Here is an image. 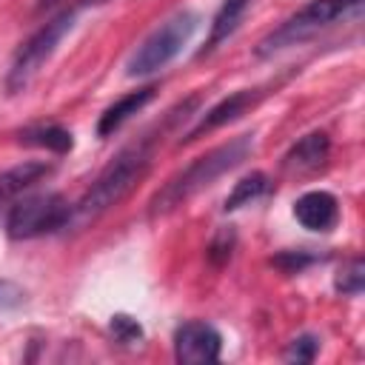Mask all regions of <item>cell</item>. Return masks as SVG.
Masks as SVG:
<instances>
[{
	"label": "cell",
	"mask_w": 365,
	"mask_h": 365,
	"mask_svg": "<svg viewBox=\"0 0 365 365\" xmlns=\"http://www.w3.org/2000/svg\"><path fill=\"white\" fill-rule=\"evenodd\" d=\"M157 148V137H140L137 143L125 145L91 182V188L71 205V220L68 228H86L94 220H100L106 211H111L128 191L145 177L151 168Z\"/></svg>",
	"instance_id": "obj_1"
},
{
	"label": "cell",
	"mask_w": 365,
	"mask_h": 365,
	"mask_svg": "<svg viewBox=\"0 0 365 365\" xmlns=\"http://www.w3.org/2000/svg\"><path fill=\"white\" fill-rule=\"evenodd\" d=\"M254 148V137L251 134H240L211 151H205L202 157H197L194 163H188L180 174H174L151 200L148 214L151 217H163L168 211H174L177 205H182L185 200H191L197 191L208 188L214 180H220L225 171H231L234 165H240Z\"/></svg>",
	"instance_id": "obj_2"
},
{
	"label": "cell",
	"mask_w": 365,
	"mask_h": 365,
	"mask_svg": "<svg viewBox=\"0 0 365 365\" xmlns=\"http://www.w3.org/2000/svg\"><path fill=\"white\" fill-rule=\"evenodd\" d=\"M362 3L365 0H311L305 3L297 14H291L282 26H277L271 34H265L257 46L259 57H271L282 48L299 46L308 37L319 34L322 29H328L336 20H348V17H359L362 14Z\"/></svg>",
	"instance_id": "obj_3"
},
{
	"label": "cell",
	"mask_w": 365,
	"mask_h": 365,
	"mask_svg": "<svg viewBox=\"0 0 365 365\" xmlns=\"http://www.w3.org/2000/svg\"><path fill=\"white\" fill-rule=\"evenodd\" d=\"M77 6L71 9H63L60 14H54L48 23H43L14 54L11 66H9V74H6V91L9 94H20L29 88V83L37 77V71L51 60V54L57 51V46L63 43V37L74 29V20H77Z\"/></svg>",
	"instance_id": "obj_4"
},
{
	"label": "cell",
	"mask_w": 365,
	"mask_h": 365,
	"mask_svg": "<svg viewBox=\"0 0 365 365\" xmlns=\"http://www.w3.org/2000/svg\"><path fill=\"white\" fill-rule=\"evenodd\" d=\"M197 26H200V14L191 11V9H182V11L171 14V17H168L163 26H157V29L137 46V51L128 57V66H125L128 77H148V74L165 68V66L188 46V40L194 37Z\"/></svg>",
	"instance_id": "obj_5"
},
{
	"label": "cell",
	"mask_w": 365,
	"mask_h": 365,
	"mask_svg": "<svg viewBox=\"0 0 365 365\" xmlns=\"http://www.w3.org/2000/svg\"><path fill=\"white\" fill-rule=\"evenodd\" d=\"M71 220V202L60 194H31L17 200L6 217V234L11 240H34L43 234L66 231Z\"/></svg>",
	"instance_id": "obj_6"
},
{
	"label": "cell",
	"mask_w": 365,
	"mask_h": 365,
	"mask_svg": "<svg viewBox=\"0 0 365 365\" xmlns=\"http://www.w3.org/2000/svg\"><path fill=\"white\" fill-rule=\"evenodd\" d=\"M222 354V334L202 319H188L174 331V356L185 365H208Z\"/></svg>",
	"instance_id": "obj_7"
},
{
	"label": "cell",
	"mask_w": 365,
	"mask_h": 365,
	"mask_svg": "<svg viewBox=\"0 0 365 365\" xmlns=\"http://www.w3.org/2000/svg\"><path fill=\"white\" fill-rule=\"evenodd\" d=\"M259 97H262L259 88L234 91L231 97H225V100H220L217 106H211V108L200 117V123L182 137V143H191V140H197V137H202V134H208V131H214V128H220V125H225V123H234V120L242 117L248 108H254Z\"/></svg>",
	"instance_id": "obj_8"
},
{
	"label": "cell",
	"mask_w": 365,
	"mask_h": 365,
	"mask_svg": "<svg viewBox=\"0 0 365 365\" xmlns=\"http://www.w3.org/2000/svg\"><path fill=\"white\" fill-rule=\"evenodd\" d=\"M294 220L308 231H331L339 222V202L331 191H305L294 200Z\"/></svg>",
	"instance_id": "obj_9"
},
{
	"label": "cell",
	"mask_w": 365,
	"mask_h": 365,
	"mask_svg": "<svg viewBox=\"0 0 365 365\" xmlns=\"http://www.w3.org/2000/svg\"><path fill=\"white\" fill-rule=\"evenodd\" d=\"M331 154V140L325 131H311L305 137H299L288 154L282 157V165L288 171H297V174H305V171H317L319 165H325Z\"/></svg>",
	"instance_id": "obj_10"
},
{
	"label": "cell",
	"mask_w": 365,
	"mask_h": 365,
	"mask_svg": "<svg viewBox=\"0 0 365 365\" xmlns=\"http://www.w3.org/2000/svg\"><path fill=\"white\" fill-rule=\"evenodd\" d=\"M154 86H145V88H140V91H131V94H125V97H120L117 103H111L103 114H100V123H97V134L100 137H111L117 128H123L143 106H148L151 100H154Z\"/></svg>",
	"instance_id": "obj_11"
},
{
	"label": "cell",
	"mask_w": 365,
	"mask_h": 365,
	"mask_svg": "<svg viewBox=\"0 0 365 365\" xmlns=\"http://www.w3.org/2000/svg\"><path fill=\"white\" fill-rule=\"evenodd\" d=\"M248 6H251V0H222V6L217 9V14H214V20H211V34H208L205 46L200 48V57L211 54L222 40H228V37L237 31V26L242 23Z\"/></svg>",
	"instance_id": "obj_12"
},
{
	"label": "cell",
	"mask_w": 365,
	"mask_h": 365,
	"mask_svg": "<svg viewBox=\"0 0 365 365\" xmlns=\"http://www.w3.org/2000/svg\"><path fill=\"white\" fill-rule=\"evenodd\" d=\"M48 171H51L48 163H20L14 168L0 171V208L6 202H14V197H20L34 182H40Z\"/></svg>",
	"instance_id": "obj_13"
},
{
	"label": "cell",
	"mask_w": 365,
	"mask_h": 365,
	"mask_svg": "<svg viewBox=\"0 0 365 365\" xmlns=\"http://www.w3.org/2000/svg\"><path fill=\"white\" fill-rule=\"evenodd\" d=\"M20 143L26 145H40L46 151H57V154H66L71 151L74 140H71V131L57 125V123H48V125H31L26 131H20Z\"/></svg>",
	"instance_id": "obj_14"
},
{
	"label": "cell",
	"mask_w": 365,
	"mask_h": 365,
	"mask_svg": "<svg viewBox=\"0 0 365 365\" xmlns=\"http://www.w3.org/2000/svg\"><path fill=\"white\" fill-rule=\"evenodd\" d=\"M265 191H268V177H265L262 171H254V174L242 177V180L231 188V194L225 197V205H222V208H225V211H237V208H242V205L259 200Z\"/></svg>",
	"instance_id": "obj_15"
},
{
	"label": "cell",
	"mask_w": 365,
	"mask_h": 365,
	"mask_svg": "<svg viewBox=\"0 0 365 365\" xmlns=\"http://www.w3.org/2000/svg\"><path fill=\"white\" fill-rule=\"evenodd\" d=\"M111 331H114L117 342H123V345H140L143 336H145L143 325L134 317H128V314H114L111 317Z\"/></svg>",
	"instance_id": "obj_16"
},
{
	"label": "cell",
	"mask_w": 365,
	"mask_h": 365,
	"mask_svg": "<svg viewBox=\"0 0 365 365\" xmlns=\"http://www.w3.org/2000/svg\"><path fill=\"white\" fill-rule=\"evenodd\" d=\"M362 279H365L362 259H351V262L339 271V277H336L334 288H336V291H342V294H348V297H356V294L362 291Z\"/></svg>",
	"instance_id": "obj_17"
},
{
	"label": "cell",
	"mask_w": 365,
	"mask_h": 365,
	"mask_svg": "<svg viewBox=\"0 0 365 365\" xmlns=\"http://www.w3.org/2000/svg\"><path fill=\"white\" fill-rule=\"evenodd\" d=\"M317 354H319V339L311 336V334H302V336H297V339L288 345L285 359H288V362H311Z\"/></svg>",
	"instance_id": "obj_18"
},
{
	"label": "cell",
	"mask_w": 365,
	"mask_h": 365,
	"mask_svg": "<svg viewBox=\"0 0 365 365\" xmlns=\"http://www.w3.org/2000/svg\"><path fill=\"white\" fill-rule=\"evenodd\" d=\"M23 302H26V291L11 279H0V311L17 308Z\"/></svg>",
	"instance_id": "obj_19"
},
{
	"label": "cell",
	"mask_w": 365,
	"mask_h": 365,
	"mask_svg": "<svg viewBox=\"0 0 365 365\" xmlns=\"http://www.w3.org/2000/svg\"><path fill=\"white\" fill-rule=\"evenodd\" d=\"M220 240H234V234H231V231H222V234H220ZM220 240H214V245H211V251H220ZM231 245H234V242H228V245H222V254H228V257H231Z\"/></svg>",
	"instance_id": "obj_20"
},
{
	"label": "cell",
	"mask_w": 365,
	"mask_h": 365,
	"mask_svg": "<svg viewBox=\"0 0 365 365\" xmlns=\"http://www.w3.org/2000/svg\"><path fill=\"white\" fill-rule=\"evenodd\" d=\"M60 0H37V11H43V9H51V6H57Z\"/></svg>",
	"instance_id": "obj_21"
},
{
	"label": "cell",
	"mask_w": 365,
	"mask_h": 365,
	"mask_svg": "<svg viewBox=\"0 0 365 365\" xmlns=\"http://www.w3.org/2000/svg\"><path fill=\"white\" fill-rule=\"evenodd\" d=\"M103 3H111V0H80L77 9H83V6H103Z\"/></svg>",
	"instance_id": "obj_22"
}]
</instances>
